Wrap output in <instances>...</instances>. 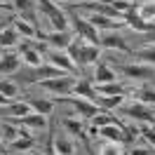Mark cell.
Returning <instances> with one entry per match:
<instances>
[{
    "mask_svg": "<svg viewBox=\"0 0 155 155\" xmlns=\"http://www.w3.org/2000/svg\"><path fill=\"white\" fill-rule=\"evenodd\" d=\"M31 108L35 110V113H40V115H49L52 110H54V104L52 101H47V99H28Z\"/></svg>",
    "mask_w": 155,
    "mask_h": 155,
    "instance_id": "cell-20",
    "label": "cell"
},
{
    "mask_svg": "<svg viewBox=\"0 0 155 155\" xmlns=\"http://www.w3.org/2000/svg\"><path fill=\"white\" fill-rule=\"evenodd\" d=\"M75 78L71 75V73H64V75H57V78H47V80H40V87L49 89V92H54L59 97H64V94H71L73 89H75Z\"/></svg>",
    "mask_w": 155,
    "mask_h": 155,
    "instance_id": "cell-3",
    "label": "cell"
},
{
    "mask_svg": "<svg viewBox=\"0 0 155 155\" xmlns=\"http://www.w3.org/2000/svg\"><path fill=\"white\" fill-rule=\"evenodd\" d=\"M97 92L101 94H110V97H125L127 89L122 85H117V82H106V85H97Z\"/></svg>",
    "mask_w": 155,
    "mask_h": 155,
    "instance_id": "cell-22",
    "label": "cell"
},
{
    "mask_svg": "<svg viewBox=\"0 0 155 155\" xmlns=\"http://www.w3.org/2000/svg\"><path fill=\"white\" fill-rule=\"evenodd\" d=\"M52 146H54V153L59 155H75V143H73V139L68 134H57L52 139Z\"/></svg>",
    "mask_w": 155,
    "mask_h": 155,
    "instance_id": "cell-11",
    "label": "cell"
},
{
    "mask_svg": "<svg viewBox=\"0 0 155 155\" xmlns=\"http://www.w3.org/2000/svg\"><path fill=\"white\" fill-rule=\"evenodd\" d=\"M64 127H66L71 134L85 136V134H82V125H80V122H75V120H71V117H66V120H64Z\"/></svg>",
    "mask_w": 155,
    "mask_h": 155,
    "instance_id": "cell-31",
    "label": "cell"
},
{
    "mask_svg": "<svg viewBox=\"0 0 155 155\" xmlns=\"http://www.w3.org/2000/svg\"><path fill=\"white\" fill-rule=\"evenodd\" d=\"M136 57L141 59V61H146V64H155V45H150V47H141L134 52Z\"/></svg>",
    "mask_w": 155,
    "mask_h": 155,
    "instance_id": "cell-27",
    "label": "cell"
},
{
    "mask_svg": "<svg viewBox=\"0 0 155 155\" xmlns=\"http://www.w3.org/2000/svg\"><path fill=\"white\" fill-rule=\"evenodd\" d=\"M68 57L73 59V64L85 66V64H97V59L101 54H99L97 45H92V42H87V40H82V38H73L71 47H68Z\"/></svg>",
    "mask_w": 155,
    "mask_h": 155,
    "instance_id": "cell-1",
    "label": "cell"
},
{
    "mask_svg": "<svg viewBox=\"0 0 155 155\" xmlns=\"http://www.w3.org/2000/svg\"><path fill=\"white\" fill-rule=\"evenodd\" d=\"M31 104L28 101H24V104H10V106H5V113H12V115L17 117H24V115H31Z\"/></svg>",
    "mask_w": 155,
    "mask_h": 155,
    "instance_id": "cell-24",
    "label": "cell"
},
{
    "mask_svg": "<svg viewBox=\"0 0 155 155\" xmlns=\"http://www.w3.org/2000/svg\"><path fill=\"white\" fill-rule=\"evenodd\" d=\"M5 28H7V26H5V21L0 19V31H5Z\"/></svg>",
    "mask_w": 155,
    "mask_h": 155,
    "instance_id": "cell-35",
    "label": "cell"
},
{
    "mask_svg": "<svg viewBox=\"0 0 155 155\" xmlns=\"http://www.w3.org/2000/svg\"><path fill=\"white\" fill-rule=\"evenodd\" d=\"M35 7H38V0H14V10L19 12L21 19L28 21V24H35V19H38Z\"/></svg>",
    "mask_w": 155,
    "mask_h": 155,
    "instance_id": "cell-8",
    "label": "cell"
},
{
    "mask_svg": "<svg viewBox=\"0 0 155 155\" xmlns=\"http://www.w3.org/2000/svg\"><path fill=\"white\" fill-rule=\"evenodd\" d=\"M12 104V99H7L5 94H0V108H5V106H10Z\"/></svg>",
    "mask_w": 155,
    "mask_h": 155,
    "instance_id": "cell-33",
    "label": "cell"
},
{
    "mask_svg": "<svg viewBox=\"0 0 155 155\" xmlns=\"http://www.w3.org/2000/svg\"><path fill=\"white\" fill-rule=\"evenodd\" d=\"M12 150H28V148H33V139L31 136H19L17 141H12L10 143Z\"/></svg>",
    "mask_w": 155,
    "mask_h": 155,
    "instance_id": "cell-30",
    "label": "cell"
},
{
    "mask_svg": "<svg viewBox=\"0 0 155 155\" xmlns=\"http://www.w3.org/2000/svg\"><path fill=\"white\" fill-rule=\"evenodd\" d=\"M99 136L101 139H106V141H115V143H122V141H127L125 136V129L120 125H106L99 129Z\"/></svg>",
    "mask_w": 155,
    "mask_h": 155,
    "instance_id": "cell-14",
    "label": "cell"
},
{
    "mask_svg": "<svg viewBox=\"0 0 155 155\" xmlns=\"http://www.w3.org/2000/svg\"><path fill=\"white\" fill-rule=\"evenodd\" d=\"M42 38L47 40V45H49V47H54V49H68V47H71V42H73V38H71L68 31H52V33L42 35Z\"/></svg>",
    "mask_w": 155,
    "mask_h": 155,
    "instance_id": "cell-9",
    "label": "cell"
},
{
    "mask_svg": "<svg viewBox=\"0 0 155 155\" xmlns=\"http://www.w3.org/2000/svg\"><path fill=\"white\" fill-rule=\"evenodd\" d=\"M115 80H117V73L110 66H106V64L97 66V73H94V82L97 85H106V82H115Z\"/></svg>",
    "mask_w": 155,
    "mask_h": 155,
    "instance_id": "cell-15",
    "label": "cell"
},
{
    "mask_svg": "<svg viewBox=\"0 0 155 155\" xmlns=\"http://www.w3.org/2000/svg\"><path fill=\"white\" fill-rule=\"evenodd\" d=\"M17 92H19L17 82H12V80H0V94H5L7 99H14Z\"/></svg>",
    "mask_w": 155,
    "mask_h": 155,
    "instance_id": "cell-26",
    "label": "cell"
},
{
    "mask_svg": "<svg viewBox=\"0 0 155 155\" xmlns=\"http://www.w3.org/2000/svg\"><path fill=\"white\" fill-rule=\"evenodd\" d=\"M73 26H75L78 31V38H82V40H87V42H92V45H101V35H99V31L89 24L87 19H80V17H73Z\"/></svg>",
    "mask_w": 155,
    "mask_h": 155,
    "instance_id": "cell-4",
    "label": "cell"
},
{
    "mask_svg": "<svg viewBox=\"0 0 155 155\" xmlns=\"http://www.w3.org/2000/svg\"><path fill=\"white\" fill-rule=\"evenodd\" d=\"M122 101H125V97H94L92 99V104H97V106H104V108H117L122 106Z\"/></svg>",
    "mask_w": 155,
    "mask_h": 155,
    "instance_id": "cell-21",
    "label": "cell"
},
{
    "mask_svg": "<svg viewBox=\"0 0 155 155\" xmlns=\"http://www.w3.org/2000/svg\"><path fill=\"white\" fill-rule=\"evenodd\" d=\"M19 54H24V61H26L28 66H33V68L40 66V54L31 47V45H26V42H24V45H19Z\"/></svg>",
    "mask_w": 155,
    "mask_h": 155,
    "instance_id": "cell-18",
    "label": "cell"
},
{
    "mask_svg": "<svg viewBox=\"0 0 155 155\" xmlns=\"http://www.w3.org/2000/svg\"><path fill=\"white\" fill-rule=\"evenodd\" d=\"M12 122H14V125H26V127H38V129H42V127L47 125L45 115H40V113H31V115L17 117V120H12Z\"/></svg>",
    "mask_w": 155,
    "mask_h": 155,
    "instance_id": "cell-17",
    "label": "cell"
},
{
    "mask_svg": "<svg viewBox=\"0 0 155 155\" xmlns=\"http://www.w3.org/2000/svg\"><path fill=\"white\" fill-rule=\"evenodd\" d=\"M143 139L150 146H155V129H153V127H143Z\"/></svg>",
    "mask_w": 155,
    "mask_h": 155,
    "instance_id": "cell-32",
    "label": "cell"
},
{
    "mask_svg": "<svg viewBox=\"0 0 155 155\" xmlns=\"http://www.w3.org/2000/svg\"><path fill=\"white\" fill-rule=\"evenodd\" d=\"M101 45L106 49H120V52H129V45L125 42L122 35H117L115 31H106L104 35H101Z\"/></svg>",
    "mask_w": 155,
    "mask_h": 155,
    "instance_id": "cell-10",
    "label": "cell"
},
{
    "mask_svg": "<svg viewBox=\"0 0 155 155\" xmlns=\"http://www.w3.org/2000/svg\"><path fill=\"white\" fill-rule=\"evenodd\" d=\"M19 66H21L19 54H2L0 57V75H12L19 71Z\"/></svg>",
    "mask_w": 155,
    "mask_h": 155,
    "instance_id": "cell-13",
    "label": "cell"
},
{
    "mask_svg": "<svg viewBox=\"0 0 155 155\" xmlns=\"http://www.w3.org/2000/svg\"><path fill=\"white\" fill-rule=\"evenodd\" d=\"M0 52H2V47H0Z\"/></svg>",
    "mask_w": 155,
    "mask_h": 155,
    "instance_id": "cell-36",
    "label": "cell"
},
{
    "mask_svg": "<svg viewBox=\"0 0 155 155\" xmlns=\"http://www.w3.org/2000/svg\"><path fill=\"white\" fill-rule=\"evenodd\" d=\"M136 17L141 21H146V24H153L155 19V0H148V2H141L139 7H134Z\"/></svg>",
    "mask_w": 155,
    "mask_h": 155,
    "instance_id": "cell-16",
    "label": "cell"
},
{
    "mask_svg": "<svg viewBox=\"0 0 155 155\" xmlns=\"http://www.w3.org/2000/svg\"><path fill=\"white\" fill-rule=\"evenodd\" d=\"M122 75L132 78V80H150L155 78V68L150 64H132V66H122Z\"/></svg>",
    "mask_w": 155,
    "mask_h": 155,
    "instance_id": "cell-6",
    "label": "cell"
},
{
    "mask_svg": "<svg viewBox=\"0 0 155 155\" xmlns=\"http://www.w3.org/2000/svg\"><path fill=\"white\" fill-rule=\"evenodd\" d=\"M47 59H49V64H52V66H57L59 71H64V73H73V71H75L73 59L68 57L64 49H52V52L47 54Z\"/></svg>",
    "mask_w": 155,
    "mask_h": 155,
    "instance_id": "cell-7",
    "label": "cell"
},
{
    "mask_svg": "<svg viewBox=\"0 0 155 155\" xmlns=\"http://www.w3.org/2000/svg\"><path fill=\"white\" fill-rule=\"evenodd\" d=\"M146 153H148V150H141V148H136V150H134L132 155H146Z\"/></svg>",
    "mask_w": 155,
    "mask_h": 155,
    "instance_id": "cell-34",
    "label": "cell"
},
{
    "mask_svg": "<svg viewBox=\"0 0 155 155\" xmlns=\"http://www.w3.org/2000/svg\"><path fill=\"white\" fill-rule=\"evenodd\" d=\"M136 99H139V104H146V106H155V89H139L136 92Z\"/></svg>",
    "mask_w": 155,
    "mask_h": 155,
    "instance_id": "cell-29",
    "label": "cell"
},
{
    "mask_svg": "<svg viewBox=\"0 0 155 155\" xmlns=\"http://www.w3.org/2000/svg\"><path fill=\"white\" fill-rule=\"evenodd\" d=\"M17 40H19V33H17V28L12 26V28H5L0 31V47H14L17 45Z\"/></svg>",
    "mask_w": 155,
    "mask_h": 155,
    "instance_id": "cell-19",
    "label": "cell"
},
{
    "mask_svg": "<svg viewBox=\"0 0 155 155\" xmlns=\"http://www.w3.org/2000/svg\"><path fill=\"white\" fill-rule=\"evenodd\" d=\"M122 113H125L127 117H132V120H141L146 125H155V113L146 106V104H139V101H136V104H129V106L122 108Z\"/></svg>",
    "mask_w": 155,
    "mask_h": 155,
    "instance_id": "cell-5",
    "label": "cell"
},
{
    "mask_svg": "<svg viewBox=\"0 0 155 155\" xmlns=\"http://www.w3.org/2000/svg\"><path fill=\"white\" fill-rule=\"evenodd\" d=\"M66 101H71V104H73V108H75L82 117H87V120H92L94 115H99L97 104H92V101H87V99H73V97H68Z\"/></svg>",
    "mask_w": 155,
    "mask_h": 155,
    "instance_id": "cell-12",
    "label": "cell"
},
{
    "mask_svg": "<svg viewBox=\"0 0 155 155\" xmlns=\"http://www.w3.org/2000/svg\"><path fill=\"white\" fill-rule=\"evenodd\" d=\"M14 28H17V33L26 35V38H31V35H35V33H38V31L33 28V24H28V21H24V19L14 21Z\"/></svg>",
    "mask_w": 155,
    "mask_h": 155,
    "instance_id": "cell-28",
    "label": "cell"
},
{
    "mask_svg": "<svg viewBox=\"0 0 155 155\" xmlns=\"http://www.w3.org/2000/svg\"><path fill=\"white\" fill-rule=\"evenodd\" d=\"M99 155H122V148L115 141H106L104 139V143L99 146Z\"/></svg>",
    "mask_w": 155,
    "mask_h": 155,
    "instance_id": "cell-25",
    "label": "cell"
},
{
    "mask_svg": "<svg viewBox=\"0 0 155 155\" xmlns=\"http://www.w3.org/2000/svg\"><path fill=\"white\" fill-rule=\"evenodd\" d=\"M73 92H75V94H80V97H85L87 101H92V99L97 97V89L92 87V82H89V80H82V82H78Z\"/></svg>",
    "mask_w": 155,
    "mask_h": 155,
    "instance_id": "cell-23",
    "label": "cell"
},
{
    "mask_svg": "<svg viewBox=\"0 0 155 155\" xmlns=\"http://www.w3.org/2000/svg\"><path fill=\"white\" fill-rule=\"evenodd\" d=\"M38 10H40V14L52 24L54 31H66L68 28V17L59 10L52 0H38Z\"/></svg>",
    "mask_w": 155,
    "mask_h": 155,
    "instance_id": "cell-2",
    "label": "cell"
}]
</instances>
